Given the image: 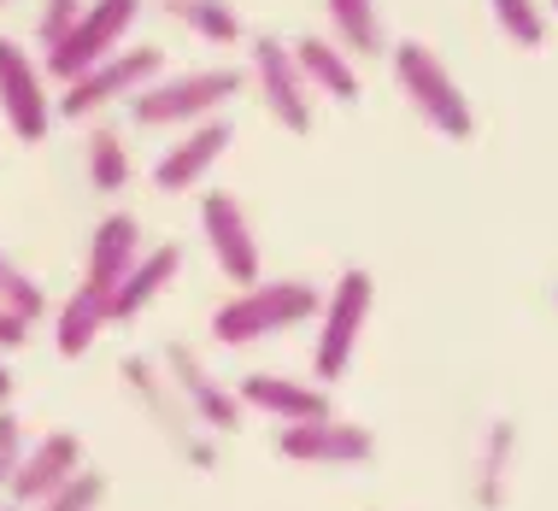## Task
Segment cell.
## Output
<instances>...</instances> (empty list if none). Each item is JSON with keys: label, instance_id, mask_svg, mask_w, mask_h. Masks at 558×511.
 <instances>
[{"label": "cell", "instance_id": "cell-1", "mask_svg": "<svg viewBox=\"0 0 558 511\" xmlns=\"http://www.w3.org/2000/svg\"><path fill=\"white\" fill-rule=\"evenodd\" d=\"M306 318H324L318 289L300 277H277V282H259V289H241L235 300H223L213 312V336L223 348H247V341L282 336V329H294Z\"/></svg>", "mask_w": 558, "mask_h": 511}, {"label": "cell", "instance_id": "cell-2", "mask_svg": "<svg viewBox=\"0 0 558 511\" xmlns=\"http://www.w3.org/2000/svg\"><path fill=\"white\" fill-rule=\"evenodd\" d=\"M395 83H400V95L412 100L417 118H424L435 135H447V142H471L476 112H471L459 77L441 65L435 48H424V41H412V36L395 41Z\"/></svg>", "mask_w": 558, "mask_h": 511}, {"label": "cell", "instance_id": "cell-3", "mask_svg": "<svg viewBox=\"0 0 558 511\" xmlns=\"http://www.w3.org/2000/svg\"><path fill=\"white\" fill-rule=\"evenodd\" d=\"M241 88V71L235 65H206V71H183V77H159L154 88L130 100V118L147 130H165V124H206L218 118V107Z\"/></svg>", "mask_w": 558, "mask_h": 511}, {"label": "cell", "instance_id": "cell-4", "mask_svg": "<svg viewBox=\"0 0 558 511\" xmlns=\"http://www.w3.org/2000/svg\"><path fill=\"white\" fill-rule=\"evenodd\" d=\"M371 270H341L336 289L324 294V318H318V348H312V370H318V382H341L347 365H353V348L359 336H365V318H371Z\"/></svg>", "mask_w": 558, "mask_h": 511}, {"label": "cell", "instance_id": "cell-5", "mask_svg": "<svg viewBox=\"0 0 558 511\" xmlns=\"http://www.w3.org/2000/svg\"><path fill=\"white\" fill-rule=\"evenodd\" d=\"M159 65H165L159 48H130V53L100 59L95 71H83L77 83H65V95H59V112H65V118H88V112L112 107V100H124V95L135 100L142 88L159 83Z\"/></svg>", "mask_w": 558, "mask_h": 511}, {"label": "cell", "instance_id": "cell-6", "mask_svg": "<svg viewBox=\"0 0 558 511\" xmlns=\"http://www.w3.org/2000/svg\"><path fill=\"white\" fill-rule=\"evenodd\" d=\"M135 12H142V0H95V7L71 24V36L59 41V48H48V71L59 83H77L83 71H95L100 59H112V48L124 41V29L135 24Z\"/></svg>", "mask_w": 558, "mask_h": 511}, {"label": "cell", "instance_id": "cell-7", "mask_svg": "<svg viewBox=\"0 0 558 511\" xmlns=\"http://www.w3.org/2000/svg\"><path fill=\"white\" fill-rule=\"evenodd\" d=\"M253 77H259V95H265V107L282 130H294V135L312 130V83H306V71H300L294 41H277L270 29L253 36Z\"/></svg>", "mask_w": 558, "mask_h": 511}, {"label": "cell", "instance_id": "cell-8", "mask_svg": "<svg viewBox=\"0 0 558 511\" xmlns=\"http://www.w3.org/2000/svg\"><path fill=\"white\" fill-rule=\"evenodd\" d=\"M201 230H206V247H213L223 277L235 289H259V242H253V223L230 188H213L201 200Z\"/></svg>", "mask_w": 558, "mask_h": 511}, {"label": "cell", "instance_id": "cell-9", "mask_svg": "<svg viewBox=\"0 0 558 511\" xmlns=\"http://www.w3.org/2000/svg\"><path fill=\"white\" fill-rule=\"evenodd\" d=\"M0 112L19 142H41L53 124V107H48V88H41V71L12 36H0Z\"/></svg>", "mask_w": 558, "mask_h": 511}, {"label": "cell", "instance_id": "cell-10", "mask_svg": "<svg viewBox=\"0 0 558 511\" xmlns=\"http://www.w3.org/2000/svg\"><path fill=\"white\" fill-rule=\"evenodd\" d=\"M83 476V441L71 429H53V435H41L36 447L24 453L19 464V476H12V506H48L59 488H71Z\"/></svg>", "mask_w": 558, "mask_h": 511}, {"label": "cell", "instance_id": "cell-11", "mask_svg": "<svg viewBox=\"0 0 558 511\" xmlns=\"http://www.w3.org/2000/svg\"><path fill=\"white\" fill-rule=\"evenodd\" d=\"M277 453L294 464H371L376 435L365 424H341V417H318V424H289L277 435Z\"/></svg>", "mask_w": 558, "mask_h": 511}, {"label": "cell", "instance_id": "cell-12", "mask_svg": "<svg viewBox=\"0 0 558 511\" xmlns=\"http://www.w3.org/2000/svg\"><path fill=\"white\" fill-rule=\"evenodd\" d=\"M230 142H235V124H230L223 112L206 118V124H194L189 135H177V142L154 159V188H165V194L194 188V183H201V177L218 165V154H223Z\"/></svg>", "mask_w": 558, "mask_h": 511}, {"label": "cell", "instance_id": "cell-13", "mask_svg": "<svg viewBox=\"0 0 558 511\" xmlns=\"http://www.w3.org/2000/svg\"><path fill=\"white\" fill-rule=\"evenodd\" d=\"M142 265V223L135 212H112L95 223V235H88V265H83V282L100 294H118L124 289V277Z\"/></svg>", "mask_w": 558, "mask_h": 511}, {"label": "cell", "instance_id": "cell-14", "mask_svg": "<svg viewBox=\"0 0 558 511\" xmlns=\"http://www.w3.org/2000/svg\"><path fill=\"white\" fill-rule=\"evenodd\" d=\"M165 370H171V382L183 388V400L194 405V417H201V424H213V429H223V435L241 424V412H247V405H241V394L218 388L213 370H206L189 348H165Z\"/></svg>", "mask_w": 558, "mask_h": 511}, {"label": "cell", "instance_id": "cell-15", "mask_svg": "<svg viewBox=\"0 0 558 511\" xmlns=\"http://www.w3.org/2000/svg\"><path fill=\"white\" fill-rule=\"evenodd\" d=\"M241 405H253V412H265V417H282V429L329 417V394H324V388H306L294 377H270V370H253V377L241 382Z\"/></svg>", "mask_w": 558, "mask_h": 511}, {"label": "cell", "instance_id": "cell-16", "mask_svg": "<svg viewBox=\"0 0 558 511\" xmlns=\"http://www.w3.org/2000/svg\"><path fill=\"white\" fill-rule=\"evenodd\" d=\"M177 270H183V247H147L142 265L124 277V289L112 294V324H130L135 312H147V306H154V294L177 277Z\"/></svg>", "mask_w": 558, "mask_h": 511}, {"label": "cell", "instance_id": "cell-17", "mask_svg": "<svg viewBox=\"0 0 558 511\" xmlns=\"http://www.w3.org/2000/svg\"><path fill=\"white\" fill-rule=\"evenodd\" d=\"M294 53H300V71H306V83L318 88V95L359 100V71H353V59H347V48H336V41H324V36H300Z\"/></svg>", "mask_w": 558, "mask_h": 511}, {"label": "cell", "instance_id": "cell-18", "mask_svg": "<svg viewBox=\"0 0 558 511\" xmlns=\"http://www.w3.org/2000/svg\"><path fill=\"white\" fill-rule=\"evenodd\" d=\"M107 324H112V300L100 294V289H88V282H77V294L59 306V353H65V358H83Z\"/></svg>", "mask_w": 558, "mask_h": 511}, {"label": "cell", "instance_id": "cell-19", "mask_svg": "<svg viewBox=\"0 0 558 511\" xmlns=\"http://www.w3.org/2000/svg\"><path fill=\"white\" fill-rule=\"evenodd\" d=\"M83 159H88V183H95L100 194H118V188L130 183V154H124V135H118L112 124H95V130H88Z\"/></svg>", "mask_w": 558, "mask_h": 511}, {"label": "cell", "instance_id": "cell-20", "mask_svg": "<svg viewBox=\"0 0 558 511\" xmlns=\"http://www.w3.org/2000/svg\"><path fill=\"white\" fill-rule=\"evenodd\" d=\"M329 24H336L341 48H353V53H376V48H383L376 0H329Z\"/></svg>", "mask_w": 558, "mask_h": 511}, {"label": "cell", "instance_id": "cell-21", "mask_svg": "<svg viewBox=\"0 0 558 511\" xmlns=\"http://www.w3.org/2000/svg\"><path fill=\"white\" fill-rule=\"evenodd\" d=\"M0 306L19 312V318H29V324H36L41 312H48V294H41V282L29 277V270L12 259L7 247H0Z\"/></svg>", "mask_w": 558, "mask_h": 511}, {"label": "cell", "instance_id": "cell-22", "mask_svg": "<svg viewBox=\"0 0 558 511\" xmlns=\"http://www.w3.org/2000/svg\"><path fill=\"white\" fill-rule=\"evenodd\" d=\"M165 7L206 41H235L241 36V19L230 12V0H165Z\"/></svg>", "mask_w": 558, "mask_h": 511}, {"label": "cell", "instance_id": "cell-23", "mask_svg": "<svg viewBox=\"0 0 558 511\" xmlns=\"http://www.w3.org/2000/svg\"><path fill=\"white\" fill-rule=\"evenodd\" d=\"M488 7H494V24L506 29V41H518V48H541L547 41V12L535 0H488Z\"/></svg>", "mask_w": 558, "mask_h": 511}, {"label": "cell", "instance_id": "cell-24", "mask_svg": "<svg viewBox=\"0 0 558 511\" xmlns=\"http://www.w3.org/2000/svg\"><path fill=\"white\" fill-rule=\"evenodd\" d=\"M500 459H511V424L488 429V459H482V488H476L482 506H500Z\"/></svg>", "mask_w": 558, "mask_h": 511}, {"label": "cell", "instance_id": "cell-25", "mask_svg": "<svg viewBox=\"0 0 558 511\" xmlns=\"http://www.w3.org/2000/svg\"><path fill=\"white\" fill-rule=\"evenodd\" d=\"M100 500H107V476H100V471H83L77 483L59 488L53 500H48V506H36V511H95Z\"/></svg>", "mask_w": 558, "mask_h": 511}, {"label": "cell", "instance_id": "cell-26", "mask_svg": "<svg viewBox=\"0 0 558 511\" xmlns=\"http://www.w3.org/2000/svg\"><path fill=\"white\" fill-rule=\"evenodd\" d=\"M83 12H88L83 0H48V7H41V29H36L41 48H59V41L71 36V24L83 19Z\"/></svg>", "mask_w": 558, "mask_h": 511}, {"label": "cell", "instance_id": "cell-27", "mask_svg": "<svg viewBox=\"0 0 558 511\" xmlns=\"http://www.w3.org/2000/svg\"><path fill=\"white\" fill-rule=\"evenodd\" d=\"M24 424L12 412H0V488H12V476H19V464H24Z\"/></svg>", "mask_w": 558, "mask_h": 511}, {"label": "cell", "instance_id": "cell-28", "mask_svg": "<svg viewBox=\"0 0 558 511\" xmlns=\"http://www.w3.org/2000/svg\"><path fill=\"white\" fill-rule=\"evenodd\" d=\"M24 341H29V318H19V312H7V306H0V353L24 348Z\"/></svg>", "mask_w": 558, "mask_h": 511}, {"label": "cell", "instance_id": "cell-29", "mask_svg": "<svg viewBox=\"0 0 558 511\" xmlns=\"http://www.w3.org/2000/svg\"><path fill=\"white\" fill-rule=\"evenodd\" d=\"M7 400H12V370L0 365V405H7Z\"/></svg>", "mask_w": 558, "mask_h": 511}, {"label": "cell", "instance_id": "cell-30", "mask_svg": "<svg viewBox=\"0 0 558 511\" xmlns=\"http://www.w3.org/2000/svg\"><path fill=\"white\" fill-rule=\"evenodd\" d=\"M0 511H12V506H0Z\"/></svg>", "mask_w": 558, "mask_h": 511}, {"label": "cell", "instance_id": "cell-31", "mask_svg": "<svg viewBox=\"0 0 558 511\" xmlns=\"http://www.w3.org/2000/svg\"><path fill=\"white\" fill-rule=\"evenodd\" d=\"M553 7H558V0H553Z\"/></svg>", "mask_w": 558, "mask_h": 511}]
</instances>
